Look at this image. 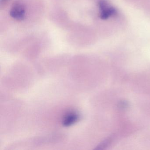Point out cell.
Segmentation results:
<instances>
[{"mask_svg": "<svg viewBox=\"0 0 150 150\" xmlns=\"http://www.w3.org/2000/svg\"><path fill=\"white\" fill-rule=\"evenodd\" d=\"M99 7L100 11V17L103 20H106L116 14V9L110 6L106 1L101 0L99 2Z\"/></svg>", "mask_w": 150, "mask_h": 150, "instance_id": "cell-1", "label": "cell"}, {"mask_svg": "<svg viewBox=\"0 0 150 150\" xmlns=\"http://www.w3.org/2000/svg\"><path fill=\"white\" fill-rule=\"evenodd\" d=\"M25 13L26 10L24 6L19 2L15 3L10 11V16L13 19L19 21L24 20Z\"/></svg>", "mask_w": 150, "mask_h": 150, "instance_id": "cell-2", "label": "cell"}, {"mask_svg": "<svg viewBox=\"0 0 150 150\" xmlns=\"http://www.w3.org/2000/svg\"><path fill=\"white\" fill-rule=\"evenodd\" d=\"M80 118V115L76 111H71L67 112L62 121V124L64 126L68 127L77 122Z\"/></svg>", "mask_w": 150, "mask_h": 150, "instance_id": "cell-3", "label": "cell"}]
</instances>
